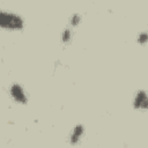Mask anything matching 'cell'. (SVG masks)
<instances>
[{"label":"cell","instance_id":"6da1fadb","mask_svg":"<svg viewBox=\"0 0 148 148\" xmlns=\"http://www.w3.org/2000/svg\"><path fill=\"white\" fill-rule=\"evenodd\" d=\"M10 95L18 103H25L27 102V96H25L24 91L22 90V88L17 83H14L10 87Z\"/></svg>","mask_w":148,"mask_h":148},{"label":"cell","instance_id":"3957f363","mask_svg":"<svg viewBox=\"0 0 148 148\" xmlns=\"http://www.w3.org/2000/svg\"><path fill=\"white\" fill-rule=\"evenodd\" d=\"M83 131H84L83 126H82V125H77V126L74 128V131H73V133H72V135H71V142H72V143H76V142L81 139V136H82V134H83Z\"/></svg>","mask_w":148,"mask_h":148},{"label":"cell","instance_id":"8992f818","mask_svg":"<svg viewBox=\"0 0 148 148\" xmlns=\"http://www.w3.org/2000/svg\"><path fill=\"white\" fill-rule=\"evenodd\" d=\"M146 40H147V34H146V32H142V34L139 36V42L142 43V44H145Z\"/></svg>","mask_w":148,"mask_h":148},{"label":"cell","instance_id":"277c9868","mask_svg":"<svg viewBox=\"0 0 148 148\" xmlns=\"http://www.w3.org/2000/svg\"><path fill=\"white\" fill-rule=\"evenodd\" d=\"M71 37H72V32H71V30L69 29H66L64 32H62V42H68L69 39H71Z\"/></svg>","mask_w":148,"mask_h":148},{"label":"cell","instance_id":"7a4b0ae2","mask_svg":"<svg viewBox=\"0 0 148 148\" xmlns=\"http://www.w3.org/2000/svg\"><path fill=\"white\" fill-rule=\"evenodd\" d=\"M134 108L146 110V108H147V95L143 90L138 91V94L134 98Z\"/></svg>","mask_w":148,"mask_h":148},{"label":"cell","instance_id":"5b68a950","mask_svg":"<svg viewBox=\"0 0 148 148\" xmlns=\"http://www.w3.org/2000/svg\"><path fill=\"white\" fill-rule=\"evenodd\" d=\"M80 21H81L80 16L75 14V15H73V16H72V18H71V24H72V25H77Z\"/></svg>","mask_w":148,"mask_h":148}]
</instances>
